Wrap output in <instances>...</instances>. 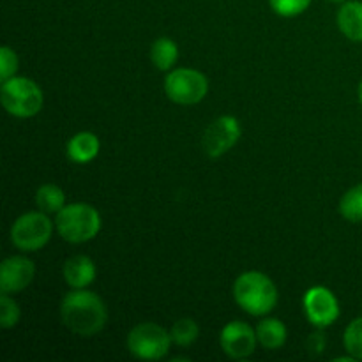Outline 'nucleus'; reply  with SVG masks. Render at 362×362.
Segmentation results:
<instances>
[{"label": "nucleus", "instance_id": "nucleus-1", "mask_svg": "<svg viewBox=\"0 0 362 362\" xmlns=\"http://www.w3.org/2000/svg\"><path fill=\"white\" fill-rule=\"evenodd\" d=\"M62 324L73 334L92 338L105 329L108 322V308L105 300L87 288H73L60 304Z\"/></svg>", "mask_w": 362, "mask_h": 362}, {"label": "nucleus", "instance_id": "nucleus-2", "mask_svg": "<svg viewBox=\"0 0 362 362\" xmlns=\"http://www.w3.org/2000/svg\"><path fill=\"white\" fill-rule=\"evenodd\" d=\"M233 299L237 306L251 317H265L276 308L278 288L267 274L260 271L243 272L233 283Z\"/></svg>", "mask_w": 362, "mask_h": 362}, {"label": "nucleus", "instance_id": "nucleus-3", "mask_svg": "<svg viewBox=\"0 0 362 362\" xmlns=\"http://www.w3.org/2000/svg\"><path fill=\"white\" fill-rule=\"evenodd\" d=\"M55 226L59 235L71 244H83L101 232V214L90 204H69L57 214Z\"/></svg>", "mask_w": 362, "mask_h": 362}, {"label": "nucleus", "instance_id": "nucleus-4", "mask_svg": "<svg viewBox=\"0 0 362 362\" xmlns=\"http://www.w3.org/2000/svg\"><path fill=\"white\" fill-rule=\"evenodd\" d=\"M0 101L9 115L16 119H30L42 110L45 94L41 87L30 78L13 76L2 81Z\"/></svg>", "mask_w": 362, "mask_h": 362}, {"label": "nucleus", "instance_id": "nucleus-5", "mask_svg": "<svg viewBox=\"0 0 362 362\" xmlns=\"http://www.w3.org/2000/svg\"><path fill=\"white\" fill-rule=\"evenodd\" d=\"M172 334L154 322L134 325L127 334V350L140 361H159L168 356Z\"/></svg>", "mask_w": 362, "mask_h": 362}, {"label": "nucleus", "instance_id": "nucleus-6", "mask_svg": "<svg viewBox=\"0 0 362 362\" xmlns=\"http://www.w3.org/2000/svg\"><path fill=\"white\" fill-rule=\"evenodd\" d=\"M53 221L42 211L25 212L11 226V243L23 253H34L49 243Z\"/></svg>", "mask_w": 362, "mask_h": 362}, {"label": "nucleus", "instance_id": "nucleus-7", "mask_svg": "<svg viewBox=\"0 0 362 362\" xmlns=\"http://www.w3.org/2000/svg\"><path fill=\"white\" fill-rule=\"evenodd\" d=\"M209 80L204 73L189 67L172 69L165 78V94L175 105L193 106L205 99Z\"/></svg>", "mask_w": 362, "mask_h": 362}, {"label": "nucleus", "instance_id": "nucleus-8", "mask_svg": "<svg viewBox=\"0 0 362 362\" xmlns=\"http://www.w3.org/2000/svg\"><path fill=\"white\" fill-rule=\"evenodd\" d=\"M240 134L243 129L239 119L233 115H221L205 129L202 147L209 158L218 159L235 147L237 141L240 140Z\"/></svg>", "mask_w": 362, "mask_h": 362}, {"label": "nucleus", "instance_id": "nucleus-9", "mask_svg": "<svg viewBox=\"0 0 362 362\" xmlns=\"http://www.w3.org/2000/svg\"><path fill=\"white\" fill-rule=\"evenodd\" d=\"M304 313L308 322L318 329L331 327L341 315L339 303L334 293L325 286H311L303 299Z\"/></svg>", "mask_w": 362, "mask_h": 362}, {"label": "nucleus", "instance_id": "nucleus-10", "mask_svg": "<svg viewBox=\"0 0 362 362\" xmlns=\"http://www.w3.org/2000/svg\"><path fill=\"white\" fill-rule=\"evenodd\" d=\"M257 331L251 327L250 324L240 320L228 322L225 327L221 329L219 334V345H221L223 352L230 357V359H247L257 350Z\"/></svg>", "mask_w": 362, "mask_h": 362}, {"label": "nucleus", "instance_id": "nucleus-11", "mask_svg": "<svg viewBox=\"0 0 362 362\" xmlns=\"http://www.w3.org/2000/svg\"><path fill=\"white\" fill-rule=\"evenodd\" d=\"M35 276L34 262L21 255H14V257L6 258L0 267V290L2 293H13L21 292L27 288L32 283Z\"/></svg>", "mask_w": 362, "mask_h": 362}, {"label": "nucleus", "instance_id": "nucleus-12", "mask_svg": "<svg viewBox=\"0 0 362 362\" xmlns=\"http://www.w3.org/2000/svg\"><path fill=\"white\" fill-rule=\"evenodd\" d=\"M64 279L71 288H87L94 283L98 269L87 255H74L64 264Z\"/></svg>", "mask_w": 362, "mask_h": 362}, {"label": "nucleus", "instance_id": "nucleus-13", "mask_svg": "<svg viewBox=\"0 0 362 362\" xmlns=\"http://www.w3.org/2000/svg\"><path fill=\"white\" fill-rule=\"evenodd\" d=\"M67 158L76 165H85L98 158L101 151V141L90 131H80L67 141Z\"/></svg>", "mask_w": 362, "mask_h": 362}, {"label": "nucleus", "instance_id": "nucleus-14", "mask_svg": "<svg viewBox=\"0 0 362 362\" xmlns=\"http://www.w3.org/2000/svg\"><path fill=\"white\" fill-rule=\"evenodd\" d=\"M338 27L346 39L362 42V2L346 0L338 11Z\"/></svg>", "mask_w": 362, "mask_h": 362}, {"label": "nucleus", "instance_id": "nucleus-15", "mask_svg": "<svg viewBox=\"0 0 362 362\" xmlns=\"http://www.w3.org/2000/svg\"><path fill=\"white\" fill-rule=\"evenodd\" d=\"M257 338L264 349L267 350H279L285 346L288 331L286 325L278 318H264L257 325Z\"/></svg>", "mask_w": 362, "mask_h": 362}, {"label": "nucleus", "instance_id": "nucleus-16", "mask_svg": "<svg viewBox=\"0 0 362 362\" xmlns=\"http://www.w3.org/2000/svg\"><path fill=\"white\" fill-rule=\"evenodd\" d=\"M151 60L159 71H172L179 60V46L170 37L156 39L151 46Z\"/></svg>", "mask_w": 362, "mask_h": 362}, {"label": "nucleus", "instance_id": "nucleus-17", "mask_svg": "<svg viewBox=\"0 0 362 362\" xmlns=\"http://www.w3.org/2000/svg\"><path fill=\"white\" fill-rule=\"evenodd\" d=\"M35 204L46 214H59L66 207V193L57 184H42L35 193Z\"/></svg>", "mask_w": 362, "mask_h": 362}, {"label": "nucleus", "instance_id": "nucleus-18", "mask_svg": "<svg viewBox=\"0 0 362 362\" xmlns=\"http://www.w3.org/2000/svg\"><path fill=\"white\" fill-rule=\"evenodd\" d=\"M339 214L350 223H362V182L350 187L339 202Z\"/></svg>", "mask_w": 362, "mask_h": 362}, {"label": "nucleus", "instance_id": "nucleus-19", "mask_svg": "<svg viewBox=\"0 0 362 362\" xmlns=\"http://www.w3.org/2000/svg\"><path fill=\"white\" fill-rule=\"evenodd\" d=\"M170 334H172V341L177 346H191L200 336V327H198L197 322L193 318H179L175 324L170 329Z\"/></svg>", "mask_w": 362, "mask_h": 362}, {"label": "nucleus", "instance_id": "nucleus-20", "mask_svg": "<svg viewBox=\"0 0 362 362\" xmlns=\"http://www.w3.org/2000/svg\"><path fill=\"white\" fill-rule=\"evenodd\" d=\"M343 345L346 354H350L356 361H362V317L346 325L343 332Z\"/></svg>", "mask_w": 362, "mask_h": 362}, {"label": "nucleus", "instance_id": "nucleus-21", "mask_svg": "<svg viewBox=\"0 0 362 362\" xmlns=\"http://www.w3.org/2000/svg\"><path fill=\"white\" fill-rule=\"evenodd\" d=\"M20 318L21 311L16 300L9 293H2V297H0V327L13 329L14 325H18Z\"/></svg>", "mask_w": 362, "mask_h": 362}, {"label": "nucleus", "instance_id": "nucleus-22", "mask_svg": "<svg viewBox=\"0 0 362 362\" xmlns=\"http://www.w3.org/2000/svg\"><path fill=\"white\" fill-rule=\"evenodd\" d=\"M313 0H269L271 9L283 18H293L303 14Z\"/></svg>", "mask_w": 362, "mask_h": 362}, {"label": "nucleus", "instance_id": "nucleus-23", "mask_svg": "<svg viewBox=\"0 0 362 362\" xmlns=\"http://www.w3.org/2000/svg\"><path fill=\"white\" fill-rule=\"evenodd\" d=\"M18 66H20V60H18L16 52L11 46H2L0 48V80L6 81L16 76Z\"/></svg>", "mask_w": 362, "mask_h": 362}, {"label": "nucleus", "instance_id": "nucleus-24", "mask_svg": "<svg viewBox=\"0 0 362 362\" xmlns=\"http://www.w3.org/2000/svg\"><path fill=\"white\" fill-rule=\"evenodd\" d=\"M325 345H327V339H325V336L322 334V332H315V334H311L310 338H308L306 349L311 356H320V354L324 352Z\"/></svg>", "mask_w": 362, "mask_h": 362}, {"label": "nucleus", "instance_id": "nucleus-25", "mask_svg": "<svg viewBox=\"0 0 362 362\" xmlns=\"http://www.w3.org/2000/svg\"><path fill=\"white\" fill-rule=\"evenodd\" d=\"M357 95H359V103H361V106H362V80H361V83H359V88H357Z\"/></svg>", "mask_w": 362, "mask_h": 362}, {"label": "nucleus", "instance_id": "nucleus-26", "mask_svg": "<svg viewBox=\"0 0 362 362\" xmlns=\"http://www.w3.org/2000/svg\"><path fill=\"white\" fill-rule=\"evenodd\" d=\"M331 2H338V4L341 2V4H343V2H346V0H331Z\"/></svg>", "mask_w": 362, "mask_h": 362}]
</instances>
